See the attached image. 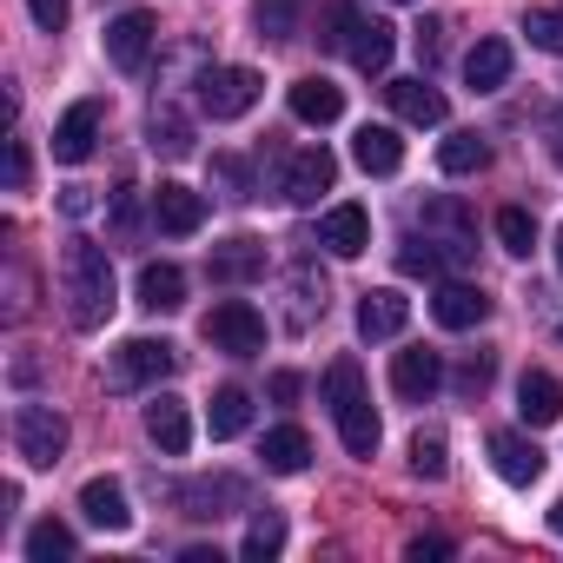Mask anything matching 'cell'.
I'll use <instances>...</instances> for the list:
<instances>
[{"mask_svg": "<svg viewBox=\"0 0 563 563\" xmlns=\"http://www.w3.org/2000/svg\"><path fill=\"white\" fill-rule=\"evenodd\" d=\"M146 146H153V153H166V159H186V153H192V126H186L179 113H166V107H159V113L146 120Z\"/></svg>", "mask_w": 563, "mask_h": 563, "instance_id": "obj_30", "label": "cell"}, {"mask_svg": "<svg viewBox=\"0 0 563 563\" xmlns=\"http://www.w3.org/2000/svg\"><path fill=\"white\" fill-rule=\"evenodd\" d=\"M258 272H265V245L258 239H225L212 252V278H219V286H239V278H258Z\"/></svg>", "mask_w": 563, "mask_h": 563, "instance_id": "obj_26", "label": "cell"}, {"mask_svg": "<svg viewBox=\"0 0 563 563\" xmlns=\"http://www.w3.org/2000/svg\"><path fill=\"white\" fill-rule=\"evenodd\" d=\"M550 153H556V166H563V126H556V133H550Z\"/></svg>", "mask_w": 563, "mask_h": 563, "instance_id": "obj_45", "label": "cell"}, {"mask_svg": "<svg viewBox=\"0 0 563 563\" xmlns=\"http://www.w3.org/2000/svg\"><path fill=\"white\" fill-rule=\"evenodd\" d=\"M438 34H444L438 21H424V27H418V54H424V60H438V54H444V41H438Z\"/></svg>", "mask_w": 563, "mask_h": 563, "instance_id": "obj_42", "label": "cell"}, {"mask_svg": "<svg viewBox=\"0 0 563 563\" xmlns=\"http://www.w3.org/2000/svg\"><path fill=\"white\" fill-rule=\"evenodd\" d=\"M438 385H444V365H438V352H424V345H418V352H398V358H391V391H398V398L424 405Z\"/></svg>", "mask_w": 563, "mask_h": 563, "instance_id": "obj_13", "label": "cell"}, {"mask_svg": "<svg viewBox=\"0 0 563 563\" xmlns=\"http://www.w3.org/2000/svg\"><path fill=\"white\" fill-rule=\"evenodd\" d=\"M299 391H306V378H299V372H272V398H278V405H292Z\"/></svg>", "mask_w": 563, "mask_h": 563, "instance_id": "obj_41", "label": "cell"}, {"mask_svg": "<svg viewBox=\"0 0 563 563\" xmlns=\"http://www.w3.org/2000/svg\"><path fill=\"white\" fill-rule=\"evenodd\" d=\"M140 306L146 312H179L186 306V272L179 265H140Z\"/></svg>", "mask_w": 563, "mask_h": 563, "instance_id": "obj_23", "label": "cell"}, {"mask_svg": "<svg viewBox=\"0 0 563 563\" xmlns=\"http://www.w3.org/2000/svg\"><path fill=\"white\" fill-rule=\"evenodd\" d=\"M60 212H67V219H87V212H93V192H87V186H67V192H60Z\"/></svg>", "mask_w": 563, "mask_h": 563, "instance_id": "obj_40", "label": "cell"}, {"mask_svg": "<svg viewBox=\"0 0 563 563\" xmlns=\"http://www.w3.org/2000/svg\"><path fill=\"white\" fill-rule=\"evenodd\" d=\"M398 272H405V278H438V272H444V252H438L431 239H424V245H418V239H405V252H398Z\"/></svg>", "mask_w": 563, "mask_h": 563, "instance_id": "obj_37", "label": "cell"}, {"mask_svg": "<svg viewBox=\"0 0 563 563\" xmlns=\"http://www.w3.org/2000/svg\"><path fill=\"white\" fill-rule=\"evenodd\" d=\"M352 159H358L365 173L391 179V173L405 166V140H398L391 126H358V140H352Z\"/></svg>", "mask_w": 563, "mask_h": 563, "instance_id": "obj_20", "label": "cell"}, {"mask_svg": "<svg viewBox=\"0 0 563 563\" xmlns=\"http://www.w3.org/2000/svg\"><path fill=\"white\" fill-rule=\"evenodd\" d=\"M490 464H497V477L517 484V490L543 477V451H537L530 438H517V431H497V438H490Z\"/></svg>", "mask_w": 563, "mask_h": 563, "instance_id": "obj_14", "label": "cell"}, {"mask_svg": "<svg viewBox=\"0 0 563 563\" xmlns=\"http://www.w3.org/2000/svg\"><path fill=\"white\" fill-rule=\"evenodd\" d=\"M517 411H523V424H556L563 418V385L550 372H523L517 378Z\"/></svg>", "mask_w": 563, "mask_h": 563, "instance_id": "obj_21", "label": "cell"}, {"mask_svg": "<svg viewBox=\"0 0 563 563\" xmlns=\"http://www.w3.org/2000/svg\"><path fill=\"white\" fill-rule=\"evenodd\" d=\"M319 245H325L332 258H358V252L372 245V212H365V206H332V212L319 219Z\"/></svg>", "mask_w": 563, "mask_h": 563, "instance_id": "obj_11", "label": "cell"}, {"mask_svg": "<svg viewBox=\"0 0 563 563\" xmlns=\"http://www.w3.org/2000/svg\"><path fill=\"white\" fill-rule=\"evenodd\" d=\"M411 556H418V563H424V556H451V543H444V537H418Z\"/></svg>", "mask_w": 563, "mask_h": 563, "instance_id": "obj_43", "label": "cell"}, {"mask_svg": "<svg viewBox=\"0 0 563 563\" xmlns=\"http://www.w3.org/2000/svg\"><path fill=\"white\" fill-rule=\"evenodd\" d=\"M206 339H212L219 352H232V358H252V352H265V312L245 306V299H225V306H212Z\"/></svg>", "mask_w": 563, "mask_h": 563, "instance_id": "obj_6", "label": "cell"}, {"mask_svg": "<svg viewBox=\"0 0 563 563\" xmlns=\"http://www.w3.org/2000/svg\"><path fill=\"white\" fill-rule=\"evenodd\" d=\"M8 186L27 192V146H21V140H8Z\"/></svg>", "mask_w": 563, "mask_h": 563, "instance_id": "obj_39", "label": "cell"}, {"mask_svg": "<svg viewBox=\"0 0 563 563\" xmlns=\"http://www.w3.org/2000/svg\"><path fill=\"white\" fill-rule=\"evenodd\" d=\"M146 54H153V14H120V21H107V60L120 67V74H140L146 67Z\"/></svg>", "mask_w": 563, "mask_h": 563, "instance_id": "obj_8", "label": "cell"}, {"mask_svg": "<svg viewBox=\"0 0 563 563\" xmlns=\"http://www.w3.org/2000/svg\"><path fill=\"white\" fill-rule=\"evenodd\" d=\"M332 186H339V159H332L325 146L292 153V166H286V199H292V206H312V199L332 192Z\"/></svg>", "mask_w": 563, "mask_h": 563, "instance_id": "obj_9", "label": "cell"}, {"mask_svg": "<svg viewBox=\"0 0 563 563\" xmlns=\"http://www.w3.org/2000/svg\"><path fill=\"white\" fill-rule=\"evenodd\" d=\"M431 319L444 325V332H471V325H484L490 319V299L477 292V286H438V299H431Z\"/></svg>", "mask_w": 563, "mask_h": 563, "instance_id": "obj_12", "label": "cell"}, {"mask_svg": "<svg viewBox=\"0 0 563 563\" xmlns=\"http://www.w3.org/2000/svg\"><path fill=\"white\" fill-rule=\"evenodd\" d=\"M464 80H471L477 93H497V87L510 80V41H477V47L464 54Z\"/></svg>", "mask_w": 563, "mask_h": 563, "instance_id": "obj_25", "label": "cell"}, {"mask_svg": "<svg viewBox=\"0 0 563 563\" xmlns=\"http://www.w3.org/2000/svg\"><path fill=\"white\" fill-rule=\"evenodd\" d=\"M497 239H504L510 258H530V245H537V219H530L523 206H504V212H497Z\"/></svg>", "mask_w": 563, "mask_h": 563, "instance_id": "obj_34", "label": "cell"}, {"mask_svg": "<svg viewBox=\"0 0 563 563\" xmlns=\"http://www.w3.org/2000/svg\"><path fill=\"white\" fill-rule=\"evenodd\" d=\"M173 365H179V352H173L166 339H126V345L113 352V365H107V385H113V391H133V385H159Z\"/></svg>", "mask_w": 563, "mask_h": 563, "instance_id": "obj_5", "label": "cell"}, {"mask_svg": "<svg viewBox=\"0 0 563 563\" xmlns=\"http://www.w3.org/2000/svg\"><path fill=\"white\" fill-rule=\"evenodd\" d=\"M385 93H391V113H398L405 126H444V93L424 87V74H418V80H391Z\"/></svg>", "mask_w": 563, "mask_h": 563, "instance_id": "obj_15", "label": "cell"}, {"mask_svg": "<svg viewBox=\"0 0 563 563\" xmlns=\"http://www.w3.org/2000/svg\"><path fill=\"white\" fill-rule=\"evenodd\" d=\"M239 497H245L239 477H212V484H186V490H179L186 517H225V504H239Z\"/></svg>", "mask_w": 563, "mask_h": 563, "instance_id": "obj_28", "label": "cell"}, {"mask_svg": "<svg viewBox=\"0 0 563 563\" xmlns=\"http://www.w3.org/2000/svg\"><path fill=\"white\" fill-rule=\"evenodd\" d=\"M146 438H153L166 457H186V444H192V411H186L179 398H153V405H146Z\"/></svg>", "mask_w": 563, "mask_h": 563, "instance_id": "obj_17", "label": "cell"}, {"mask_svg": "<svg viewBox=\"0 0 563 563\" xmlns=\"http://www.w3.org/2000/svg\"><path fill=\"white\" fill-rule=\"evenodd\" d=\"M523 34L537 54H563V8H530L523 14Z\"/></svg>", "mask_w": 563, "mask_h": 563, "instance_id": "obj_35", "label": "cell"}, {"mask_svg": "<svg viewBox=\"0 0 563 563\" xmlns=\"http://www.w3.org/2000/svg\"><path fill=\"white\" fill-rule=\"evenodd\" d=\"M391 47H398V41H391V27H385V21H358V27H352V41H345V54H352V67H358V74H385V67H391Z\"/></svg>", "mask_w": 563, "mask_h": 563, "instance_id": "obj_24", "label": "cell"}, {"mask_svg": "<svg viewBox=\"0 0 563 563\" xmlns=\"http://www.w3.org/2000/svg\"><path fill=\"white\" fill-rule=\"evenodd\" d=\"M258 74L252 67H212V74H199V113L206 120H245L252 107H258Z\"/></svg>", "mask_w": 563, "mask_h": 563, "instance_id": "obj_3", "label": "cell"}, {"mask_svg": "<svg viewBox=\"0 0 563 563\" xmlns=\"http://www.w3.org/2000/svg\"><path fill=\"white\" fill-rule=\"evenodd\" d=\"M438 166H444L451 179H464V173H484V166H490V146H484L477 133H451V140L438 146Z\"/></svg>", "mask_w": 563, "mask_h": 563, "instance_id": "obj_29", "label": "cell"}, {"mask_svg": "<svg viewBox=\"0 0 563 563\" xmlns=\"http://www.w3.org/2000/svg\"><path fill=\"white\" fill-rule=\"evenodd\" d=\"M153 225H159V232H173V239L199 232V225H206V192H192V186L166 179V186L153 192Z\"/></svg>", "mask_w": 563, "mask_h": 563, "instance_id": "obj_10", "label": "cell"}, {"mask_svg": "<svg viewBox=\"0 0 563 563\" xmlns=\"http://www.w3.org/2000/svg\"><path fill=\"white\" fill-rule=\"evenodd\" d=\"M556 339H563V325H556Z\"/></svg>", "mask_w": 563, "mask_h": 563, "instance_id": "obj_47", "label": "cell"}, {"mask_svg": "<svg viewBox=\"0 0 563 563\" xmlns=\"http://www.w3.org/2000/svg\"><path fill=\"white\" fill-rule=\"evenodd\" d=\"M411 471H418V477H444V471H451L444 431H418V438H411Z\"/></svg>", "mask_w": 563, "mask_h": 563, "instance_id": "obj_36", "label": "cell"}, {"mask_svg": "<svg viewBox=\"0 0 563 563\" xmlns=\"http://www.w3.org/2000/svg\"><path fill=\"white\" fill-rule=\"evenodd\" d=\"M278 550H286V517H278V510H258L252 530H245V556H252V563H272Z\"/></svg>", "mask_w": 563, "mask_h": 563, "instance_id": "obj_32", "label": "cell"}, {"mask_svg": "<svg viewBox=\"0 0 563 563\" xmlns=\"http://www.w3.org/2000/svg\"><path fill=\"white\" fill-rule=\"evenodd\" d=\"M80 510H87V523H100V530H126V523H133V504H126V490H120L113 477H87V484H80Z\"/></svg>", "mask_w": 563, "mask_h": 563, "instance_id": "obj_19", "label": "cell"}, {"mask_svg": "<svg viewBox=\"0 0 563 563\" xmlns=\"http://www.w3.org/2000/svg\"><path fill=\"white\" fill-rule=\"evenodd\" d=\"M299 14H306V0H252L258 41H299Z\"/></svg>", "mask_w": 563, "mask_h": 563, "instance_id": "obj_27", "label": "cell"}, {"mask_svg": "<svg viewBox=\"0 0 563 563\" xmlns=\"http://www.w3.org/2000/svg\"><path fill=\"white\" fill-rule=\"evenodd\" d=\"M252 424V398L239 391V385H225L219 398H212V438H239Z\"/></svg>", "mask_w": 563, "mask_h": 563, "instance_id": "obj_33", "label": "cell"}, {"mask_svg": "<svg viewBox=\"0 0 563 563\" xmlns=\"http://www.w3.org/2000/svg\"><path fill=\"white\" fill-rule=\"evenodd\" d=\"M100 120H107V107H100V100H80V107H67V120L54 126V159H60V166H80V159H93Z\"/></svg>", "mask_w": 563, "mask_h": 563, "instance_id": "obj_7", "label": "cell"}, {"mask_svg": "<svg viewBox=\"0 0 563 563\" xmlns=\"http://www.w3.org/2000/svg\"><path fill=\"white\" fill-rule=\"evenodd\" d=\"M60 556H74V530L60 517H41L27 530V563H60Z\"/></svg>", "mask_w": 563, "mask_h": 563, "instance_id": "obj_31", "label": "cell"}, {"mask_svg": "<svg viewBox=\"0 0 563 563\" xmlns=\"http://www.w3.org/2000/svg\"><path fill=\"white\" fill-rule=\"evenodd\" d=\"M405 325H411V299H405V292L385 286V292H365V299H358V332H365V339H398Z\"/></svg>", "mask_w": 563, "mask_h": 563, "instance_id": "obj_16", "label": "cell"}, {"mask_svg": "<svg viewBox=\"0 0 563 563\" xmlns=\"http://www.w3.org/2000/svg\"><path fill=\"white\" fill-rule=\"evenodd\" d=\"M265 471H278V477H299L306 464H312V438L299 431V424H278V431H265Z\"/></svg>", "mask_w": 563, "mask_h": 563, "instance_id": "obj_22", "label": "cell"}, {"mask_svg": "<svg viewBox=\"0 0 563 563\" xmlns=\"http://www.w3.org/2000/svg\"><path fill=\"white\" fill-rule=\"evenodd\" d=\"M325 398H332V418H339V438L352 457H372L378 451V411H372V391H365V372L352 358H339L325 372Z\"/></svg>", "mask_w": 563, "mask_h": 563, "instance_id": "obj_2", "label": "cell"}, {"mask_svg": "<svg viewBox=\"0 0 563 563\" xmlns=\"http://www.w3.org/2000/svg\"><path fill=\"white\" fill-rule=\"evenodd\" d=\"M550 530H556V537H563V497H556V504H550Z\"/></svg>", "mask_w": 563, "mask_h": 563, "instance_id": "obj_44", "label": "cell"}, {"mask_svg": "<svg viewBox=\"0 0 563 563\" xmlns=\"http://www.w3.org/2000/svg\"><path fill=\"white\" fill-rule=\"evenodd\" d=\"M14 444H21V457H27L34 471H54L60 451H67V418H60L54 405H21V411H14Z\"/></svg>", "mask_w": 563, "mask_h": 563, "instance_id": "obj_4", "label": "cell"}, {"mask_svg": "<svg viewBox=\"0 0 563 563\" xmlns=\"http://www.w3.org/2000/svg\"><path fill=\"white\" fill-rule=\"evenodd\" d=\"M27 14H34V27H41V34H60V27H67V14H74V0H27Z\"/></svg>", "mask_w": 563, "mask_h": 563, "instance_id": "obj_38", "label": "cell"}, {"mask_svg": "<svg viewBox=\"0 0 563 563\" xmlns=\"http://www.w3.org/2000/svg\"><path fill=\"white\" fill-rule=\"evenodd\" d=\"M60 292H67V319L80 332H93V325L113 319V258L93 239H74L67 245V258H60Z\"/></svg>", "mask_w": 563, "mask_h": 563, "instance_id": "obj_1", "label": "cell"}, {"mask_svg": "<svg viewBox=\"0 0 563 563\" xmlns=\"http://www.w3.org/2000/svg\"><path fill=\"white\" fill-rule=\"evenodd\" d=\"M556 265H563V232H556Z\"/></svg>", "mask_w": 563, "mask_h": 563, "instance_id": "obj_46", "label": "cell"}, {"mask_svg": "<svg viewBox=\"0 0 563 563\" xmlns=\"http://www.w3.org/2000/svg\"><path fill=\"white\" fill-rule=\"evenodd\" d=\"M292 113L306 120V126H332L339 113H345V93L332 87V80H319V74H306V80H292Z\"/></svg>", "mask_w": 563, "mask_h": 563, "instance_id": "obj_18", "label": "cell"}]
</instances>
